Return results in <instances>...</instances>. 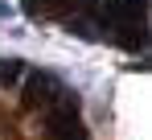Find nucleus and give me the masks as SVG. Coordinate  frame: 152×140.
<instances>
[{"mask_svg": "<svg viewBox=\"0 0 152 140\" xmlns=\"http://www.w3.org/2000/svg\"><path fill=\"white\" fill-rule=\"evenodd\" d=\"M66 83L53 74V70H41V66H29L25 70V78H21V99H25V107L29 111H41L45 103H50L53 95L62 91Z\"/></svg>", "mask_w": 152, "mask_h": 140, "instance_id": "1", "label": "nucleus"}, {"mask_svg": "<svg viewBox=\"0 0 152 140\" xmlns=\"http://www.w3.org/2000/svg\"><path fill=\"white\" fill-rule=\"evenodd\" d=\"M25 70L29 62H21V58H0V87H21Z\"/></svg>", "mask_w": 152, "mask_h": 140, "instance_id": "2", "label": "nucleus"}, {"mask_svg": "<svg viewBox=\"0 0 152 140\" xmlns=\"http://www.w3.org/2000/svg\"><path fill=\"white\" fill-rule=\"evenodd\" d=\"M8 17H12V4H8V0H0V21H8Z\"/></svg>", "mask_w": 152, "mask_h": 140, "instance_id": "3", "label": "nucleus"}]
</instances>
